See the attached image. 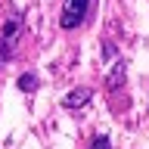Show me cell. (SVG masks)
I'll use <instances>...</instances> for the list:
<instances>
[{"label":"cell","instance_id":"obj_6","mask_svg":"<svg viewBox=\"0 0 149 149\" xmlns=\"http://www.w3.org/2000/svg\"><path fill=\"white\" fill-rule=\"evenodd\" d=\"M90 149H112V143H109L106 137H96V140L90 143Z\"/></svg>","mask_w":149,"mask_h":149},{"label":"cell","instance_id":"obj_2","mask_svg":"<svg viewBox=\"0 0 149 149\" xmlns=\"http://www.w3.org/2000/svg\"><path fill=\"white\" fill-rule=\"evenodd\" d=\"M19 31H22V19L9 16L6 25H3V37H0V59H9V56H13V47H16V40H19Z\"/></svg>","mask_w":149,"mask_h":149},{"label":"cell","instance_id":"obj_1","mask_svg":"<svg viewBox=\"0 0 149 149\" xmlns=\"http://www.w3.org/2000/svg\"><path fill=\"white\" fill-rule=\"evenodd\" d=\"M93 0H62V28H78L87 19Z\"/></svg>","mask_w":149,"mask_h":149},{"label":"cell","instance_id":"obj_4","mask_svg":"<svg viewBox=\"0 0 149 149\" xmlns=\"http://www.w3.org/2000/svg\"><path fill=\"white\" fill-rule=\"evenodd\" d=\"M124 78H127V65H124V62H115V68H112L109 78H106V87H109V90H118L121 84H124Z\"/></svg>","mask_w":149,"mask_h":149},{"label":"cell","instance_id":"obj_3","mask_svg":"<svg viewBox=\"0 0 149 149\" xmlns=\"http://www.w3.org/2000/svg\"><path fill=\"white\" fill-rule=\"evenodd\" d=\"M90 96H93V90H90V87H74V90H68V93H65L62 106H65V109H81V106L90 100Z\"/></svg>","mask_w":149,"mask_h":149},{"label":"cell","instance_id":"obj_5","mask_svg":"<svg viewBox=\"0 0 149 149\" xmlns=\"http://www.w3.org/2000/svg\"><path fill=\"white\" fill-rule=\"evenodd\" d=\"M37 84H40V81H37L34 74H22V78H19V90H28V93H31V90H37Z\"/></svg>","mask_w":149,"mask_h":149}]
</instances>
